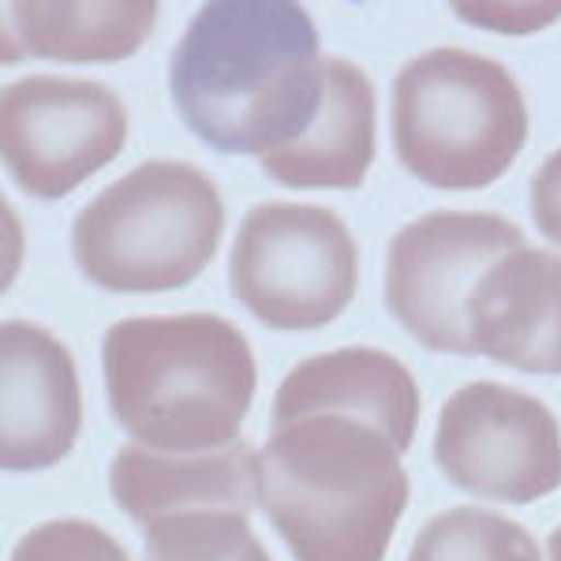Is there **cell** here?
I'll return each instance as SVG.
<instances>
[{
  "instance_id": "obj_1",
  "label": "cell",
  "mask_w": 561,
  "mask_h": 561,
  "mask_svg": "<svg viewBox=\"0 0 561 561\" xmlns=\"http://www.w3.org/2000/svg\"><path fill=\"white\" fill-rule=\"evenodd\" d=\"M325 90L319 31L288 0H217L187 23L169 94L206 147L270 158L311 128Z\"/></svg>"
},
{
  "instance_id": "obj_2",
  "label": "cell",
  "mask_w": 561,
  "mask_h": 561,
  "mask_svg": "<svg viewBox=\"0 0 561 561\" xmlns=\"http://www.w3.org/2000/svg\"><path fill=\"white\" fill-rule=\"evenodd\" d=\"M259 505L296 561H386L409 505L401 446L352 412L270 423L259 449Z\"/></svg>"
},
{
  "instance_id": "obj_3",
  "label": "cell",
  "mask_w": 561,
  "mask_h": 561,
  "mask_svg": "<svg viewBox=\"0 0 561 561\" xmlns=\"http://www.w3.org/2000/svg\"><path fill=\"white\" fill-rule=\"evenodd\" d=\"M108 409L153 454H217L240 442L259 370L240 325L217 314H142L102 341Z\"/></svg>"
},
{
  "instance_id": "obj_4",
  "label": "cell",
  "mask_w": 561,
  "mask_h": 561,
  "mask_svg": "<svg viewBox=\"0 0 561 561\" xmlns=\"http://www.w3.org/2000/svg\"><path fill=\"white\" fill-rule=\"evenodd\" d=\"M225 203L187 161L153 158L94 195L71 225L76 266L108 293H169L217 255Z\"/></svg>"
},
{
  "instance_id": "obj_5",
  "label": "cell",
  "mask_w": 561,
  "mask_h": 561,
  "mask_svg": "<svg viewBox=\"0 0 561 561\" xmlns=\"http://www.w3.org/2000/svg\"><path fill=\"white\" fill-rule=\"evenodd\" d=\"M528 142V105L497 60L431 49L393 79V147L415 180L479 192L513 169Z\"/></svg>"
},
{
  "instance_id": "obj_6",
  "label": "cell",
  "mask_w": 561,
  "mask_h": 561,
  "mask_svg": "<svg viewBox=\"0 0 561 561\" xmlns=\"http://www.w3.org/2000/svg\"><path fill=\"white\" fill-rule=\"evenodd\" d=\"M232 296L270 330H319L345 314L359 285V248L325 206L262 203L229 255Z\"/></svg>"
},
{
  "instance_id": "obj_7",
  "label": "cell",
  "mask_w": 561,
  "mask_h": 561,
  "mask_svg": "<svg viewBox=\"0 0 561 561\" xmlns=\"http://www.w3.org/2000/svg\"><path fill=\"white\" fill-rule=\"evenodd\" d=\"M524 232L502 214L434 210L415 217L389 240L386 307L431 352L479 356L472 341V293Z\"/></svg>"
},
{
  "instance_id": "obj_8",
  "label": "cell",
  "mask_w": 561,
  "mask_h": 561,
  "mask_svg": "<svg viewBox=\"0 0 561 561\" xmlns=\"http://www.w3.org/2000/svg\"><path fill=\"white\" fill-rule=\"evenodd\" d=\"M434 460L460 491L528 505L561 486V427L539 397L472 382L442 404Z\"/></svg>"
},
{
  "instance_id": "obj_9",
  "label": "cell",
  "mask_w": 561,
  "mask_h": 561,
  "mask_svg": "<svg viewBox=\"0 0 561 561\" xmlns=\"http://www.w3.org/2000/svg\"><path fill=\"white\" fill-rule=\"evenodd\" d=\"M128 142V108L94 79L26 76L0 98V153L34 198H65Z\"/></svg>"
},
{
  "instance_id": "obj_10",
  "label": "cell",
  "mask_w": 561,
  "mask_h": 561,
  "mask_svg": "<svg viewBox=\"0 0 561 561\" xmlns=\"http://www.w3.org/2000/svg\"><path fill=\"white\" fill-rule=\"evenodd\" d=\"M83 427L71 352L34 322L0 330V465L38 472L60 465Z\"/></svg>"
},
{
  "instance_id": "obj_11",
  "label": "cell",
  "mask_w": 561,
  "mask_h": 561,
  "mask_svg": "<svg viewBox=\"0 0 561 561\" xmlns=\"http://www.w3.org/2000/svg\"><path fill=\"white\" fill-rule=\"evenodd\" d=\"M476 352L524 375H561V255L517 248L472 293Z\"/></svg>"
},
{
  "instance_id": "obj_12",
  "label": "cell",
  "mask_w": 561,
  "mask_h": 561,
  "mask_svg": "<svg viewBox=\"0 0 561 561\" xmlns=\"http://www.w3.org/2000/svg\"><path fill=\"white\" fill-rule=\"evenodd\" d=\"M113 497L131 520L153 524L192 510L248 513L259 502V454L237 442L217 454H153L128 442L108 468Z\"/></svg>"
},
{
  "instance_id": "obj_13",
  "label": "cell",
  "mask_w": 561,
  "mask_h": 561,
  "mask_svg": "<svg viewBox=\"0 0 561 561\" xmlns=\"http://www.w3.org/2000/svg\"><path fill=\"white\" fill-rule=\"evenodd\" d=\"M304 412H352L393 434L409 454L420 427V386L397 356L378 348H337L296 364L277 386L270 423Z\"/></svg>"
},
{
  "instance_id": "obj_14",
  "label": "cell",
  "mask_w": 561,
  "mask_h": 561,
  "mask_svg": "<svg viewBox=\"0 0 561 561\" xmlns=\"http://www.w3.org/2000/svg\"><path fill=\"white\" fill-rule=\"evenodd\" d=\"M375 87L352 60H325V90L311 128L262 158L266 176L296 192H352L375 161Z\"/></svg>"
},
{
  "instance_id": "obj_15",
  "label": "cell",
  "mask_w": 561,
  "mask_h": 561,
  "mask_svg": "<svg viewBox=\"0 0 561 561\" xmlns=\"http://www.w3.org/2000/svg\"><path fill=\"white\" fill-rule=\"evenodd\" d=\"M158 23L153 0L57 4L20 0L4 12V60L45 57L65 65H113L142 49Z\"/></svg>"
},
{
  "instance_id": "obj_16",
  "label": "cell",
  "mask_w": 561,
  "mask_h": 561,
  "mask_svg": "<svg viewBox=\"0 0 561 561\" xmlns=\"http://www.w3.org/2000/svg\"><path fill=\"white\" fill-rule=\"evenodd\" d=\"M409 561H542V554L520 524L491 510L457 505L423 524Z\"/></svg>"
},
{
  "instance_id": "obj_17",
  "label": "cell",
  "mask_w": 561,
  "mask_h": 561,
  "mask_svg": "<svg viewBox=\"0 0 561 561\" xmlns=\"http://www.w3.org/2000/svg\"><path fill=\"white\" fill-rule=\"evenodd\" d=\"M147 561H270L248 513L192 510L147 524Z\"/></svg>"
},
{
  "instance_id": "obj_18",
  "label": "cell",
  "mask_w": 561,
  "mask_h": 561,
  "mask_svg": "<svg viewBox=\"0 0 561 561\" xmlns=\"http://www.w3.org/2000/svg\"><path fill=\"white\" fill-rule=\"evenodd\" d=\"M8 561H131L121 539L90 520L60 517L31 528Z\"/></svg>"
},
{
  "instance_id": "obj_19",
  "label": "cell",
  "mask_w": 561,
  "mask_h": 561,
  "mask_svg": "<svg viewBox=\"0 0 561 561\" xmlns=\"http://www.w3.org/2000/svg\"><path fill=\"white\" fill-rule=\"evenodd\" d=\"M531 217L542 237L561 248V147L542 161L531 180Z\"/></svg>"
},
{
  "instance_id": "obj_20",
  "label": "cell",
  "mask_w": 561,
  "mask_h": 561,
  "mask_svg": "<svg viewBox=\"0 0 561 561\" xmlns=\"http://www.w3.org/2000/svg\"><path fill=\"white\" fill-rule=\"evenodd\" d=\"M550 561H561V528L550 536Z\"/></svg>"
}]
</instances>
